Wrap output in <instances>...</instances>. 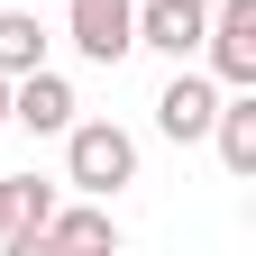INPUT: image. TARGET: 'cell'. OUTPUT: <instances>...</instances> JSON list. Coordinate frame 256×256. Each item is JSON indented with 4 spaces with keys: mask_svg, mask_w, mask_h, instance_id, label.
<instances>
[{
    "mask_svg": "<svg viewBox=\"0 0 256 256\" xmlns=\"http://www.w3.org/2000/svg\"><path fill=\"white\" fill-rule=\"evenodd\" d=\"M210 146H220V165H229V174H256V82L220 92V110H210Z\"/></svg>",
    "mask_w": 256,
    "mask_h": 256,
    "instance_id": "6",
    "label": "cell"
},
{
    "mask_svg": "<svg viewBox=\"0 0 256 256\" xmlns=\"http://www.w3.org/2000/svg\"><path fill=\"white\" fill-rule=\"evenodd\" d=\"M64 37H74L92 64L138 55V0H64Z\"/></svg>",
    "mask_w": 256,
    "mask_h": 256,
    "instance_id": "3",
    "label": "cell"
},
{
    "mask_svg": "<svg viewBox=\"0 0 256 256\" xmlns=\"http://www.w3.org/2000/svg\"><path fill=\"white\" fill-rule=\"evenodd\" d=\"M220 92H229V82H210V74H192V64H183V74L156 92V128H165L174 146H202V138H210V110H220Z\"/></svg>",
    "mask_w": 256,
    "mask_h": 256,
    "instance_id": "4",
    "label": "cell"
},
{
    "mask_svg": "<svg viewBox=\"0 0 256 256\" xmlns=\"http://www.w3.org/2000/svg\"><path fill=\"white\" fill-rule=\"evenodd\" d=\"M0 128H10V74H0Z\"/></svg>",
    "mask_w": 256,
    "mask_h": 256,
    "instance_id": "11",
    "label": "cell"
},
{
    "mask_svg": "<svg viewBox=\"0 0 256 256\" xmlns=\"http://www.w3.org/2000/svg\"><path fill=\"white\" fill-rule=\"evenodd\" d=\"M10 119L28 128V138H64V128H74V82H64L55 64L10 74Z\"/></svg>",
    "mask_w": 256,
    "mask_h": 256,
    "instance_id": "5",
    "label": "cell"
},
{
    "mask_svg": "<svg viewBox=\"0 0 256 256\" xmlns=\"http://www.w3.org/2000/svg\"><path fill=\"white\" fill-rule=\"evenodd\" d=\"M192 10H210V0H192Z\"/></svg>",
    "mask_w": 256,
    "mask_h": 256,
    "instance_id": "12",
    "label": "cell"
},
{
    "mask_svg": "<svg viewBox=\"0 0 256 256\" xmlns=\"http://www.w3.org/2000/svg\"><path fill=\"white\" fill-rule=\"evenodd\" d=\"M64 183L92 192V202L128 192V183H138V138H128L119 119H74V128H64Z\"/></svg>",
    "mask_w": 256,
    "mask_h": 256,
    "instance_id": "1",
    "label": "cell"
},
{
    "mask_svg": "<svg viewBox=\"0 0 256 256\" xmlns=\"http://www.w3.org/2000/svg\"><path fill=\"white\" fill-rule=\"evenodd\" d=\"M46 64V28L37 10H0V74H37Z\"/></svg>",
    "mask_w": 256,
    "mask_h": 256,
    "instance_id": "10",
    "label": "cell"
},
{
    "mask_svg": "<svg viewBox=\"0 0 256 256\" xmlns=\"http://www.w3.org/2000/svg\"><path fill=\"white\" fill-rule=\"evenodd\" d=\"M138 46L192 64V46H202V10H192V0H138Z\"/></svg>",
    "mask_w": 256,
    "mask_h": 256,
    "instance_id": "8",
    "label": "cell"
},
{
    "mask_svg": "<svg viewBox=\"0 0 256 256\" xmlns=\"http://www.w3.org/2000/svg\"><path fill=\"white\" fill-rule=\"evenodd\" d=\"M46 210H55V183H37V174H10L0 183V247H37V229H46Z\"/></svg>",
    "mask_w": 256,
    "mask_h": 256,
    "instance_id": "7",
    "label": "cell"
},
{
    "mask_svg": "<svg viewBox=\"0 0 256 256\" xmlns=\"http://www.w3.org/2000/svg\"><path fill=\"white\" fill-rule=\"evenodd\" d=\"M210 64V82H256V0H210L202 10V46H192Z\"/></svg>",
    "mask_w": 256,
    "mask_h": 256,
    "instance_id": "2",
    "label": "cell"
},
{
    "mask_svg": "<svg viewBox=\"0 0 256 256\" xmlns=\"http://www.w3.org/2000/svg\"><path fill=\"white\" fill-rule=\"evenodd\" d=\"M37 247H119V220L110 210H46V229H37ZM37 247H28V256H37Z\"/></svg>",
    "mask_w": 256,
    "mask_h": 256,
    "instance_id": "9",
    "label": "cell"
}]
</instances>
